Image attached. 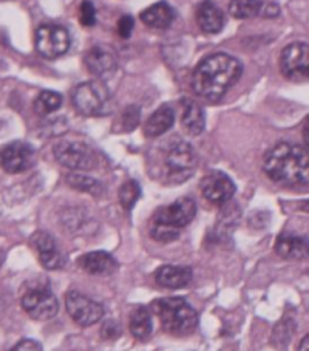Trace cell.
<instances>
[{"label":"cell","instance_id":"13","mask_svg":"<svg viewBox=\"0 0 309 351\" xmlns=\"http://www.w3.org/2000/svg\"><path fill=\"white\" fill-rule=\"evenodd\" d=\"M203 195L217 206L226 204L235 193V184L226 173L210 172L201 181Z\"/></svg>","mask_w":309,"mask_h":351},{"label":"cell","instance_id":"31","mask_svg":"<svg viewBox=\"0 0 309 351\" xmlns=\"http://www.w3.org/2000/svg\"><path fill=\"white\" fill-rule=\"evenodd\" d=\"M11 350H13V351H25V350L39 351V350H42V347H40V343L34 342V341H29V339H25V341H22L17 345H14V347Z\"/></svg>","mask_w":309,"mask_h":351},{"label":"cell","instance_id":"18","mask_svg":"<svg viewBox=\"0 0 309 351\" xmlns=\"http://www.w3.org/2000/svg\"><path fill=\"white\" fill-rule=\"evenodd\" d=\"M195 17L198 27L208 34L220 33L224 27L223 11L212 0H204L198 5Z\"/></svg>","mask_w":309,"mask_h":351},{"label":"cell","instance_id":"7","mask_svg":"<svg viewBox=\"0 0 309 351\" xmlns=\"http://www.w3.org/2000/svg\"><path fill=\"white\" fill-rule=\"evenodd\" d=\"M21 305L29 317L40 322L56 317L59 311L56 295L44 283H32V287H28L22 294Z\"/></svg>","mask_w":309,"mask_h":351},{"label":"cell","instance_id":"17","mask_svg":"<svg viewBox=\"0 0 309 351\" xmlns=\"http://www.w3.org/2000/svg\"><path fill=\"white\" fill-rule=\"evenodd\" d=\"M77 265L92 276H112L118 271L119 265L106 251H93L77 260Z\"/></svg>","mask_w":309,"mask_h":351},{"label":"cell","instance_id":"10","mask_svg":"<svg viewBox=\"0 0 309 351\" xmlns=\"http://www.w3.org/2000/svg\"><path fill=\"white\" fill-rule=\"evenodd\" d=\"M54 156L64 167L71 171H92L96 166V154L87 144L62 141L54 147Z\"/></svg>","mask_w":309,"mask_h":351},{"label":"cell","instance_id":"9","mask_svg":"<svg viewBox=\"0 0 309 351\" xmlns=\"http://www.w3.org/2000/svg\"><path fill=\"white\" fill-rule=\"evenodd\" d=\"M282 75L289 81H309V44L294 42L280 54Z\"/></svg>","mask_w":309,"mask_h":351},{"label":"cell","instance_id":"30","mask_svg":"<svg viewBox=\"0 0 309 351\" xmlns=\"http://www.w3.org/2000/svg\"><path fill=\"white\" fill-rule=\"evenodd\" d=\"M133 27H135V22H133L132 16H123L118 22V34L123 39H129L133 33Z\"/></svg>","mask_w":309,"mask_h":351},{"label":"cell","instance_id":"8","mask_svg":"<svg viewBox=\"0 0 309 351\" xmlns=\"http://www.w3.org/2000/svg\"><path fill=\"white\" fill-rule=\"evenodd\" d=\"M71 38L64 27L44 23L36 32V50L45 59H56L70 50Z\"/></svg>","mask_w":309,"mask_h":351},{"label":"cell","instance_id":"12","mask_svg":"<svg viewBox=\"0 0 309 351\" xmlns=\"http://www.w3.org/2000/svg\"><path fill=\"white\" fill-rule=\"evenodd\" d=\"M34 149L28 143L13 141L0 149V167L8 173H21L33 167Z\"/></svg>","mask_w":309,"mask_h":351},{"label":"cell","instance_id":"27","mask_svg":"<svg viewBox=\"0 0 309 351\" xmlns=\"http://www.w3.org/2000/svg\"><path fill=\"white\" fill-rule=\"evenodd\" d=\"M141 197V186H139L138 181L130 180L121 186L119 189V203L125 210L133 209V206Z\"/></svg>","mask_w":309,"mask_h":351},{"label":"cell","instance_id":"23","mask_svg":"<svg viewBox=\"0 0 309 351\" xmlns=\"http://www.w3.org/2000/svg\"><path fill=\"white\" fill-rule=\"evenodd\" d=\"M129 326L132 335L135 336L138 341H145L153 330V324H151V314L144 306H136L135 310L130 313L129 317Z\"/></svg>","mask_w":309,"mask_h":351},{"label":"cell","instance_id":"15","mask_svg":"<svg viewBox=\"0 0 309 351\" xmlns=\"http://www.w3.org/2000/svg\"><path fill=\"white\" fill-rule=\"evenodd\" d=\"M84 60H86L90 73L98 76L99 80H107L118 70V60L114 53L110 48L101 45L90 48Z\"/></svg>","mask_w":309,"mask_h":351},{"label":"cell","instance_id":"14","mask_svg":"<svg viewBox=\"0 0 309 351\" xmlns=\"http://www.w3.org/2000/svg\"><path fill=\"white\" fill-rule=\"evenodd\" d=\"M32 246L38 254L39 262L47 269H60L65 265V257L58 250L54 239L48 232L38 231L33 234Z\"/></svg>","mask_w":309,"mask_h":351},{"label":"cell","instance_id":"28","mask_svg":"<svg viewBox=\"0 0 309 351\" xmlns=\"http://www.w3.org/2000/svg\"><path fill=\"white\" fill-rule=\"evenodd\" d=\"M139 118H141V112L136 106L127 107L121 114L119 119V132H132L135 130V127L139 124Z\"/></svg>","mask_w":309,"mask_h":351},{"label":"cell","instance_id":"32","mask_svg":"<svg viewBox=\"0 0 309 351\" xmlns=\"http://www.w3.org/2000/svg\"><path fill=\"white\" fill-rule=\"evenodd\" d=\"M102 335L104 337H114L119 335V326L114 324V322H107L104 326H102Z\"/></svg>","mask_w":309,"mask_h":351},{"label":"cell","instance_id":"5","mask_svg":"<svg viewBox=\"0 0 309 351\" xmlns=\"http://www.w3.org/2000/svg\"><path fill=\"white\" fill-rule=\"evenodd\" d=\"M198 165V158L189 143L175 139L166 150L162 156V171L169 184L184 183L190 178V175L195 172Z\"/></svg>","mask_w":309,"mask_h":351},{"label":"cell","instance_id":"20","mask_svg":"<svg viewBox=\"0 0 309 351\" xmlns=\"http://www.w3.org/2000/svg\"><path fill=\"white\" fill-rule=\"evenodd\" d=\"M141 21L150 28L166 29L175 21V10L167 2H158L143 11Z\"/></svg>","mask_w":309,"mask_h":351},{"label":"cell","instance_id":"1","mask_svg":"<svg viewBox=\"0 0 309 351\" xmlns=\"http://www.w3.org/2000/svg\"><path fill=\"white\" fill-rule=\"evenodd\" d=\"M243 65L237 58L217 53L204 58L192 75V88L199 98L220 101L240 81Z\"/></svg>","mask_w":309,"mask_h":351},{"label":"cell","instance_id":"33","mask_svg":"<svg viewBox=\"0 0 309 351\" xmlns=\"http://www.w3.org/2000/svg\"><path fill=\"white\" fill-rule=\"evenodd\" d=\"M303 139H305V143L309 146V118L306 119L305 125H303Z\"/></svg>","mask_w":309,"mask_h":351},{"label":"cell","instance_id":"3","mask_svg":"<svg viewBox=\"0 0 309 351\" xmlns=\"http://www.w3.org/2000/svg\"><path fill=\"white\" fill-rule=\"evenodd\" d=\"M197 215V204L192 198H180L177 202L160 208L150 225L151 239L161 243H171L180 237V231L186 228Z\"/></svg>","mask_w":309,"mask_h":351},{"label":"cell","instance_id":"25","mask_svg":"<svg viewBox=\"0 0 309 351\" xmlns=\"http://www.w3.org/2000/svg\"><path fill=\"white\" fill-rule=\"evenodd\" d=\"M60 106H62V96L51 90H44L34 101V112L39 117H47V114L56 112Z\"/></svg>","mask_w":309,"mask_h":351},{"label":"cell","instance_id":"16","mask_svg":"<svg viewBox=\"0 0 309 351\" xmlns=\"http://www.w3.org/2000/svg\"><path fill=\"white\" fill-rule=\"evenodd\" d=\"M275 252L284 260H303L309 257V239L308 235L295 232H284L278 235L275 241Z\"/></svg>","mask_w":309,"mask_h":351},{"label":"cell","instance_id":"19","mask_svg":"<svg viewBox=\"0 0 309 351\" xmlns=\"http://www.w3.org/2000/svg\"><path fill=\"white\" fill-rule=\"evenodd\" d=\"M193 272L190 268H186V266H173L167 265L162 266L158 271H156L155 278L156 283L162 288L169 289H180L186 288L192 282Z\"/></svg>","mask_w":309,"mask_h":351},{"label":"cell","instance_id":"26","mask_svg":"<svg viewBox=\"0 0 309 351\" xmlns=\"http://www.w3.org/2000/svg\"><path fill=\"white\" fill-rule=\"evenodd\" d=\"M66 181H69V184L73 187V189L87 192L90 195H101L102 189H104L98 180L87 177V175H81V173L69 175Z\"/></svg>","mask_w":309,"mask_h":351},{"label":"cell","instance_id":"22","mask_svg":"<svg viewBox=\"0 0 309 351\" xmlns=\"http://www.w3.org/2000/svg\"><path fill=\"white\" fill-rule=\"evenodd\" d=\"M175 123V112L172 107L161 106L155 113H151V117L147 119V123L144 125V133L147 138H158L164 135L167 130L172 129Z\"/></svg>","mask_w":309,"mask_h":351},{"label":"cell","instance_id":"35","mask_svg":"<svg viewBox=\"0 0 309 351\" xmlns=\"http://www.w3.org/2000/svg\"><path fill=\"white\" fill-rule=\"evenodd\" d=\"M301 209L306 210V213H309V199H308V202H305V203H301Z\"/></svg>","mask_w":309,"mask_h":351},{"label":"cell","instance_id":"21","mask_svg":"<svg viewBox=\"0 0 309 351\" xmlns=\"http://www.w3.org/2000/svg\"><path fill=\"white\" fill-rule=\"evenodd\" d=\"M181 124H183L184 130L189 133L190 136L201 135L206 125V117L201 106L195 101L184 99L183 101V110H181Z\"/></svg>","mask_w":309,"mask_h":351},{"label":"cell","instance_id":"34","mask_svg":"<svg viewBox=\"0 0 309 351\" xmlns=\"http://www.w3.org/2000/svg\"><path fill=\"white\" fill-rule=\"evenodd\" d=\"M299 350H305V351H309V335L303 339V341L300 342V348Z\"/></svg>","mask_w":309,"mask_h":351},{"label":"cell","instance_id":"2","mask_svg":"<svg viewBox=\"0 0 309 351\" xmlns=\"http://www.w3.org/2000/svg\"><path fill=\"white\" fill-rule=\"evenodd\" d=\"M263 169L274 183L309 186V149L291 143L277 144L266 154Z\"/></svg>","mask_w":309,"mask_h":351},{"label":"cell","instance_id":"11","mask_svg":"<svg viewBox=\"0 0 309 351\" xmlns=\"http://www.w3.org/2000/svg\"><path fill=\"white\" fill-rule=\"evenodd\" d=\"M65 305L71 319L81 326L93 325L104 316V308L101 304L77 291L66 293Z\"/></svg>","mask_w":309,"mask_h":351},{"label":"cell","instance_id":"6","mask_svg":"<svg viewBox=\"0 0 309 351\" xmlns=\"http://www.w3.org/2000/svg\"><path fill=\"white\" fill-rule=\"evenodd\" d=\"M73 106L84 117H101L112 108V96L102 81H88L77 86L71 96Z\"/></svg>","mask_w":309,"mask_h":351},{"label":"cell","instance_id":"24","mask_svg":"<svg viewBox=\"0 0 309 351\" xmlns=\"http://www.w3.org/2000/svg\"><path fill=\"white\" fill-rule=\"evenodd\" d=\"M266 2L262 0H230L229 13L235 19H252V17L263 16Z\"/></svg>","mask_w":309,"mask_h":351},{"label":"cell","instance_id":"4","mask_svg":"<svg viewBox=\"0 0 309 351\" xmlns=\"http://www.w3.org/2000/svg\"><path fill=\"white\" fill-rule=\"evenodd\" d=\"M155 316L164 331L173 336H186L197 330L198 313L181 298L158 299L151 304Z\"/></svg>","mask_w":309,"mask_h":351},{"label":"cell","instance_id":"29","mask_svg":"<svg viewBox=\"0 0 309 351\" xmlns=\"http://www.w3.org/2000/svg\"><path fill=\"white\" fill-rule=\"evenodd\" d=\"M79 22L84 27H95L96 25V8L90 0H84L79 8Z\"/></svg>","mask_w":309,"mask_h":351}]
</instances>
